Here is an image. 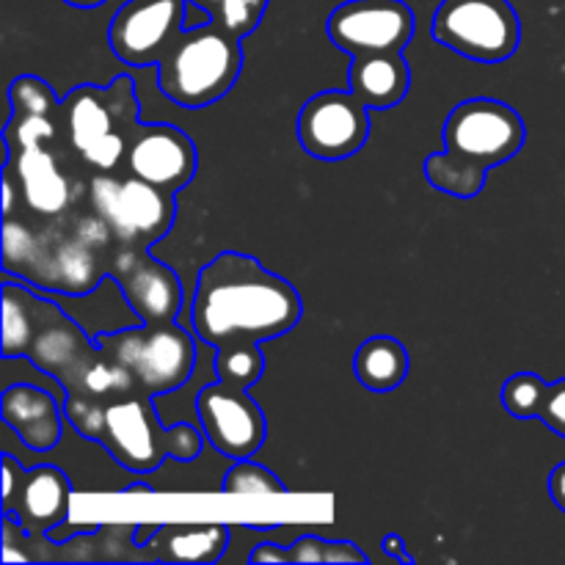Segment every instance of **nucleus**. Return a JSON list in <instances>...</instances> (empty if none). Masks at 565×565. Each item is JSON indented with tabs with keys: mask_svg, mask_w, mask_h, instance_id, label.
<instances>
[{
	"mask_svg": "<svg viewBox=\"0 0 565 565\" xmlns=\"http://www.w3.org/2000/svg\"><path fill=\"white\" fill-rule=\"evenodd\" d=\"M3 359L25 356L64 386L66 395L116 401L136 392L130 375L83 334L53 301L28 287L3 281Z\"/></svg>",
	"mask_w": 565,
	"mask_h": 565,
	"instance_id": "f257e3e1",
	"label": "nucleus"
},
{
	"mask_svg": "<svg viewBox=\"0 0 565 565\" xmlns=\"http://www.w3.org/2000/svg\"><path fill=\"white\" fill-rule=\"evenodd\" d=\"M301 296L287 279L241 252H221L196 279L191 326L207 345L287 334L301 320Z\"/></svg>",
	"mask_w": 565,
	"mask_h": 565,
	"instance_id": "f03ea898",
	"label": "nucleus"
},
{
	"mask_svg": "<svg viewBox=\"0 0 565 565\" xmlns=\"http://www.w3.org/2000/svg\"><path fill=\"white\" fill-rule=\"evenodd\" d=\"M119 248L94 210L42 218L39 226L14 213L3 215V274L22 276L42 290L88 296L108 276Z\"/></svg>",
	"mask_w": 565,
	"mask_h": 565,
	"instance_id": "7ed1b4c3",
	"label": "nucleus"
},
{
	"mask_svg": "<svg viewBox=\"0 0 565 565\" xmlns=\"http://www.w3.org/2000/svg\"><path fill=\"white\" fill-rule=\"evenodd\" d=\"M61 127L72 152L94 171H116L136 138L138 94L130 75L108 86H75L61 99Z\"/></svg>",
	"mask_w": 565,
	"mask_h": 565,
	"instance_id": "20e7f679",
	"label": "nucleus"
},
{
	"mask_svg": "<svg viewBox=\"0 0 565 565\" xmlns=\"http://www.w3.org/2000/svg\"><path fill=\"white\" fill-rule=\"evenodd\" d=\"M243 39L213 20L185 28L158 64V86L180 108H207L235 86L243 70Z\"/></svg>",
	"mask_w": 565,
	"mask_h": 565,
	"instance_id": "39448f33",
	"label": "nucleus"
},
{
	"mask_svg": "<svg viewBox=\"0 0 565 565\" xmlns=\"http://www.w3.org/2000/svg\"><path fill=\"white\" fill-rule=\"evenodd\" d=\"M152 401L154 397L141 395V392H127L105 403L103 434L97 445H103L127 472L149 475L169 458L188 463L202 456L204 439H207L204 430L199 434V428L188 423L166 428L158 419Z\"/></svg>",
	"mask_w": 565,
	"mask_h": 565,
	"instance_id": "423d86ee",
	"label": "nucleus"
},
{
	"mask_svg": "<svg viewBox=\"0 0 565 565\" xmlns=\"http://www.w3.org/2000/svg\"><path fill=\"white\" fill-rule=\"evenodd\" d=\"M99 351L130 375L136 392L149 397L169 395L185 386L196 364V345L182 326L141 323L136 329L103 331L94 337Z\"/></svg>",
	"mask_w": 565,
	"mask_h": 565,
	"instance_id": "0eeeda50",
	"label": "nucleus"
},
{
	"mask_svg": "<svg viewBox=\"0 0 565 565\" xmlns=\"http://www.w3.org/2000/svg\"><path fill=\"white\" fill-rule=\"evenodd\" d=\"M88 204L108 224L121 248H149L163 241L177 218V193L127 174L97 171L88 180Z\"/></svg>",
	"mask_w": 565,
	"mask_h": 565,
	"instance_id": "6e6552de",
	"label": "nucleus"
},
{
	"mask_svg": "<svg viewBox=\"0 0 565 565\" xmlns=\"http://www.w3.org/2000/svg\"><path fill=\"white\" fill-rule=\"evenodd\" d=\"M430 33L478 64H502L522 42V22L508 0H441Z\"/></svg>",
	"mask_w": 565,
	"mask_h": 565,
	"instance_id": "1a4fd4ad",
	"label": "nucleus"
},
{
	"mask_svg": "<svg viewBox=\"0 0 565 565\" xmlns=\"http://www.w3.org/2000/svg\"><path fill=\"white\" fill-rule=\"evenodd\" d=\"M445 147L483 169H494L524 147V121L500 99H467L447 116Z\"/></svg>",
	"mask_w": 565,
	"mask_h": 565,
	"instance_id": "9d476101",
	"label": "nucleus"
},
{
	"mask_svg": "<svg viewBox=\"0 0 565 565\" xmlns=\"http://www.w3.org/2000/svg\"><path fill=\"white\" fill-rule=\"evenodd\" d=\"M326 33L351 58L403 53L414 36V11L403 0H345L326 20Z\"/></svg>",
	"mask_w": 565,
	"mask_h": 565,
	"instance_id": "9b49d317",
	"label": "nucleus"
},
{
	"mask_svg": "<svg viewBox=\"0 0 565 565\" xmlns=\"http://www.w3.org/2000/svg\"><path fill=\"white\" fill-rule=\"evenodd\" d=\"M370 108L348 92H320L298 114V141L318 160H345L367 143Z\"/></svg>",
	"mask_w": 565,
	"mask_h": 565,
	"instance_id": "f8f14e48",
	"label": "nucleus"
},
{
	"mask_svg": "<svg viewBox=\"0 0 565 565\" xmlns=\"http://www.w3.org/2000/svg\"><path fill=\"white\" fill-rule=\"evenodd\" d=\"M66 138L36 147L9 152L6 171L20 191V202L31 210L36 218H55L75 210L81 202L83 188L77 177L70 171L66 160Z\"/></svg>",
	"mask_w": 565,
	"mask_h": 565,
	"instance_id": "ddd939ff",
	"label": "nucleus"
},
{
	"mask_svg": "<svg viewBox=\"0 0 565 565\" xmlns=\"http://www.w3.org/2000/svg\"><path fill=\"white\" fill-rule=\"evenodd\" d=\"M188 0H127L114 14L108 44L127 66L160 64L185 31Z\"/></svg>",
	"mask_w": 565,
	"mask_h": 565,
	"instance_id": "4468645a",
	"label": "nucleus"
},
{
	"mask_svg": "<svg viewBox=\"0 0 565 565\" xmlns=\"http://www.w3.org/2000/svg\"><path fill=\"white\" fill-rule=\"evenodd\" d=\"M196 414L210 445L232 461L252 458L268 436V423L259 403L243 386L226 384L221 379L199 392Z\"/></svg>",
	"mask_w": 565,
	"mask_h": 565,
	"instance_id": "2eb2a0df",
	"label": "nucleus"
},
{
	"mask_svg": "<svg viewBox=\"0 0 565 565\" xmlns=\"http://www.w3.org/2000/svg\"><path fill=\"white\" fill-rule=\"evenodd\" d=\"M108 279L116 281L127 307L141 323H171L182 307V285L174 270L149 257V248H119Z\"/></svg>",
	"mask_w": 565,
	"mask_h": 565,
	"instance_id": "dca6fc26",
	"label": "nucleus"
},
{
	"mask_svg": "<svg viewBox=\"0 0 565 565\" xmlns=\"http://www.w3.org/2000/svg\"><path fill=\"white\" fill-rule=\"evenodd\" d=\"M121 169L138 180L158 185L169 193H180L196 174V147L191 136L174 125H141Z\"/></svg>",
	"mask_w": 565,
	"mask_h": 565,
	"instance_id": "f3484780",
	"label": "nucleus"
},
{
	"mask_svg": "<svg viewBox=\"0 0 565 565\" xmlns=\"http://www.w3.org/2000/svg\"><path fill=\"white\" fill-rule=\"evenodd\" d=\"M72 508V483L64 469L58 467H33L22 478L17 489L11 516L22 530L33 535H47L58 524L70 519Z\"/></svg>",
	"mask_w": 565,
	"mask_h": 565,
	"instance_id": "a211bd4d",
	"label": "nucleus"
},
{
	"mask_svg": "<svg viewBox=\"0 0 565 565\" xmlns=\"http://www.w3.org/2000/svg\"><path fill=\"white\" fill-rule=\"evenodd\" d=\"M0 417L17 434V439L33 452L53 450L61 441L64 408L50 392L33 384H14L0 397Z\"/></svg>",
	"mask_w": 565,
	"mask_h": 565,
	"instance_id": "6ab92c4d",
	"label": "nucleus"
},
{
	"mask_svg": "<svg viewBox=\"0 0 565 565\" xmlns=\"http://www.w3.org/2000/svg\"><path fill=\"white\" fill-rule=\"evenodd\" d=\"M230 546V527L221 522L158 524L152 539L138 546L147 563H215Z\"/></svg>",
	"mask_w": 565,
	"mask_h": 565,
	"instance_id": "aec40b11",
	"label": "nucleus"
},
{
	"mask_svg": "<svg viewBox=\"0 0 565 565\" xmlns=\"http://www.w3.org/2000/svg\"><path fill=\"white\" fill-rule=\"evenodd\" d=\"M348 86L370 110H386L406 99L412 72L401 53L359 55L348 66Z\"/></svg>",
	"mask_w": 565,
	"mask_h": 565,
	"instance_id": "412c9836",
	"label": "nucleus"
},
{
	"mask_svg": "<svg viewBox=\"0 0 565 565\" xmlns=\"http://www.w3.org/2000/svg\"><path fill=\"white\" fill-rule=\"evenodd\" d=\"M353 373L367 392H395L408 375V351L395 337H370L353 356Z\"/></svg>",
	"mask_w": 565,
	"mask_h": 565,
	"instance_id": "4be33fe9",
	"label": "nucleus"
},
{
	"mask_svg": "<svg viewBox=\"0 0 565 565\" xmlns=\"http://www.w3.org/2000/svg\"><path fill=\"white\" fill-rule=\"evenodd\" d=\"M136 524H99L92 533H81L64 541L66 550L58 552V561H141V552H132Z\"/></svg>",
	"mask_w": 565,
	"mask_h": 565,
	"instance_id": "5701e85b",
	"label": "nucleus"
},
{
	"mask_svg": "<svg viewBox=\"0 0 565 565\" xmlns=\"http://www.w3.org/2000/svg\"><path fill=\"white\" fill-rule=\"evenodd\" d=\"M425 177H428L436 191L447 193V196L475 199L483 191L489 169L445 149V152H434L425 160Z\"/></svg>",
	"mask_w": 565,
	"mask_h": 565,
	"instance_id": "b1692460",
	"label": "nucleus"
},
{
	"mask_svg": "<svg viewBox=\"0 0 565 565\" xmlns=\"http://www.w3.org/2000/svg\"><path fill=\"white\" fill-rule=\"evenodd\" d=\"M213 364L221 381L248 390L265 373V353L259 351V345L254 340L226 342V345L215 348Z\"/></svg>",
	"mask_w": 565,
	"mask_h": 565,
	"instance_id": "393cba45",
	"label": "nucleus"
},
{
	"mask_svg": "<svg viewBox=\"0 0 565 565\" xmlns=\"http://www.w3.org/2000/svg\"><path fill=\"white\" fill-rule=\"evenodd\" d=\"M188 3L204 11L207 20L226 28L237 39L252 36L268 9V0H188Z\"/></svg>",
	"mask_w": 565,
	"mask_h": 565,
	"instance_id": "a878e982",
	"label": "nucleus"
},
{
	"mask_svg": "<svg viewBox=\"0 0 565 565\" xmlns=\"http://www.w3.org/2000/svg\"><path fill=\"white\" fill-rule=\"evenodd\" d=\"M550 384H546L541 375L535 373H516L502 384L500 401L505 406V412L516 419H539L541 406H544V397Z\"/></svg>",
	"mask_w": 565,
	"mask_h": 565,
	"instance_id": "bb28decb",
	"label": "nucleus"
},
{
	"mask_svg": "<svg viewBox=\"0 0 565 565\" xmlns=\"http://www.w3.org/2000/svg\"><path fill=\"white\" fill-rule=\"evenodd\" d=\"M11 114L22 116H61V99L53 88L36 75L14 77L9 88Z\"/></svg>",
	"mask_w": 565,
	"mask_h": 565,
	"instance_id": "cd10ccee",
	"label": "nucleus"
},
{
	"mask_svg": "<svg viewBox=\"0 0 565 565\" xmlns=\"http://www.w3.org/2000/svg\"><path fill=\"white\" fill-rule=\"evenodd\" d=\"M290 563H367V555L351 541H323L303 535L287 550Z\"/></svg>",
	"mask_w": 565,
	"mask_h": 565,
	"instance_id": "c85d7f7f",
	"label": "nucleus"
},
{
	"mask_svg": "<svg viewBox=\"0 0 565 565\" xmlns=\"http://www.w3.org/2000/svg\"><path fill=\"white\" fill-rule=\"evenodd\" d=\"M226 494H285L287 486L270 469L241 458L224 478Z\"/></svg>",
	"mask_w": 565,
	"mask_h": 565,
	"instance_id": "c756f323",
	"label": "nucleus"
},
{
	"mask_svg": "<svg viewBox=\"0 0 565 565\" xmlns=\"http://www.w3.org/2000/svg\"><path fill=\"white\" fill-rule=\"evenodd\" d=\"M539 419L546 425V428L555 430L561 439H565V379L550 384L544 397V406H541Z\"/></svg>",
	"mask_w": 565,
	"mask_h": 565,
	"instance_id": "7c9ffc66",
	"label": "nucleus"
},
{
	"mask_svg": "<svg viewBox=\"0 0 565 565\" xmlns=\"http://www.w3.org/2000/svg\"><path fill=\"white\" fill-rule=\"evenodd\" d=\"M25 472L28 469H22V463L14 456H3V513H9L14 505L17 489H20Z\"/></svg>",
	"mask_w": 565,
	"mask_h": 565,
	"instance_id": "2f4dec72",
	"label": "nucleus"
},
{
	"mask_svg": "<svg viewBox=\"0 0 565 565\" xmlns=\"http://www.w3.org/2000/svg\"><path fill=\"white\" fill-rule=\"evenodd\" d=\"M252 563H290V557H287V550H281V546L276 544H257L254 546L252 557H248Z\"/></svg>",
	"mask_w": 565,
	"mask_h": 565,
	"instance_id": "473e14b6",
	"label": "nucleus"
},
{
	"mask_svg": "<svg viewBox=\"0 0 565 565\" xmlns=\"http://www.w3.org/2000/svg\"><path fill=\"white\" fill-rule=\"evenodd\" d=\"M550 497L557 508L565 513V463L552 469L550 475Z\"/></svg>",
	"mask_w": 565,
	"mask_h": 565,
	"instance_id": "72a5a7b5",
	"label": "nucleus"
},
{
	"mask_svg": "<svg viewBox=\"0 0 565 565\" xmlns=\"http://www.w3.org/2000/svg\"><path fill=\"white\" fill-rule=\"evenodd\" d=\"M384 552L390 557H397V561L412 563V555H408V552H406V541H403V535H397V533L386 535V539H384Z\"/></svg>",
	"mask_w": 565,
	"mask_h": 565,
	"instance_id": "f704fd0d",
	"label": "nucleus"
},
{
	"mask_svg": "<svg viewBox=\"0 0 565 565\" xmlns=\"http://www.w3.org/2000/svg\"><path fill=\"white\" fill-rule=\"evenodd\" d=\"M152 486H147V483H130V486H125V494H152Z\"/></svg>",
	"mask_w": 565,
	"mask_h": 565,
	"instance_id": "c9c22d12",
	"label": "nucleus"
},
{
	"mask_svg": "<svg viewBox=\"0 0 565 565\" xmlns=\"http://www.w3.org/2000/svg\"><path fill=\"white\" fill-rule=\"evenodd\" d=\"M64 3L75 6V9H97V6H103L105 0H64Z\"/></svg>",
	"mask_w": 565,
	"mask_h": 565,
	"instance_id": "e433bc0d",
	"label": "nucleus"
}]
</instances>
